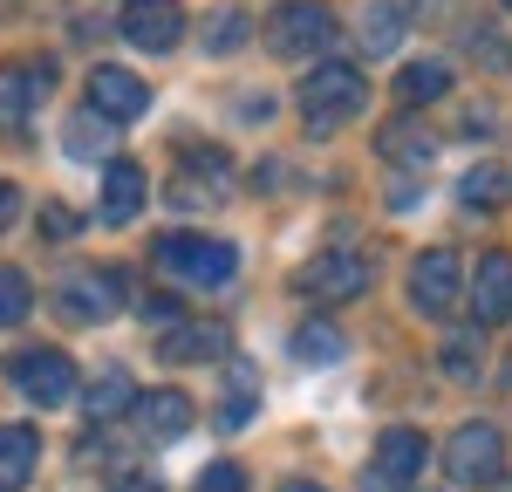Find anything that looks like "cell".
<instances>
[{
    "mask_svg": "<svg viewBox=\"0 0 512 492\" xmlns=\"http://www.w3.org/2000/svg\"><path fill=\"white\" fill-rule=\"evenodd\" d=\"M280 492H321V486H308V479H294V486H280Z\"/></svg>",
    "mask_w": 512,
    "mask_h": 492,
    "instance_id": "cell-34",
    "label": "cell"
},
{
    "mask_svg": "<svg viewBox=\"0 0 512 492\" xmlns=\"http://www.w3.org/2000/svg\"><path fill=\"white\" fill-rule=\"evenodd\" d=\"M130 404H137V383H130L123 369H103V376L89 383V397H82V417H89V424H117V417H130Z\"/></svg>",
    "mask_w": 512,
    "mask_h": 492,
    "instance_id": "cell-21",
    "label": "cell"
},
{
    "mask_svg": "<svg viewBox=\"0 0 512 492\" xmlns=\"http://www.w3.org/2000/svg\"><path fill=\"white\" fill-rule=\"evenodd\" d=\"M403 0H376L369 14H362V55H390L396 41H403Z\"/></svg>",
    "mask_w": 512,
    "mask_h": 492,
    "instance_id": "cell-25",
    "label": "cell"
},
{
    "mask_svg": "<svg viewBox=\"0 0 512 492\" xmlns=\"http://www.w3.org/2000/svg\"><path fill=\"white\" fill-rule=\"evenodd\" d=\"M192 492H246V465H233V458H219V465H205L198 472Z\"/></svg>",
    "mask_w": 512,
    "mask_h": 492,
    "instance_id": "cell-30",
    "label": "cell"
},
{
    "mask_svg": "<svg viewBox=\"0 0 512 492\" xmlns=\"http://www.w3.org/2000/svg\"><path fill=\"white\" fill-rule=\"evenodd\" d=\"M362 103H369V76L355 62H321L301 82V130L308 137H335L342 123L362 117Z\"/></svg>",
    "mask_w": 512,
    "mask_h": 492,
    "instance_id": "cell-1",
    "label": "cell"
},
{
    "mask_svg": "<svg viewBox=\"0 0 512 492\" xmlns=\"http://www.w3.org/2000/svg\"><path fill=\"white\" fill-rule=\"evenodd\" d=\"M192 417L198 410L185 390H137V404H130V424H137L144 445H178L192 431Z\"/></svg>",
    "mask_w": 512,
    "mask_h": 492,
    "instance_id": "cell-10",
    "label": "cell"
},
{
    "mask_svg": "<svg viewBox=\"0 0 512 492\" xmlns=\"http://www.w3.org/2000/svg\"><path fill=\"white\" fill-rule=\"evenodd\" d=\"M117 308H123L117 274H69L62 281V315L69 322H110Z\"/></svg>",
    "mask_w": 512,
    "mask_h": 492,
    "instance_id": "cell-16",
    "label": "cell"
},
{
    "mask_svg": "<svg viewBox=\"0 0 512 492\" xmlns=\"http://www.w3.org/2000/svg\"><path fill=\"white\" fill-rule=\"evenodd\" d=\"M424 431H410V424H390L376 451H369V465H362V492H417V472H424Z\"/></svg>",
    "mask_w": 512,
    "mask_h": 492,
    "instance_id": "cell-4",
    "label": "cell"
},
{
    "mask_svg": "<svg viewBox=\"0 0 512 492\" xmlns=\"http://www.w3.org/2000/svg\"><path fill=\"white\" fill-rule=\"evenodd\" d=\"M14 219H21V192H14V185H7V178H0V233H7V226H14Z\"/></svg>",
    "mask_w": 512,
    "mask_h": 492,
    "instance_id": "cell-33",
    "label": "cell"
},
{
    "mask_svg": "<svg viewBox=\"0 0 512 492\" xmlns=\"http://www.w3.org/2000/svg\"><path fill=\"white\" fill-rule=\"evenodd\" d=\"M512 315V253H478L472 267V322L492 328Z\"/></svg>",
    "mask_w": 512,
    "mask_h": 492,
    "instance_id": "cell-15",
    "label": "cell"
},
{
    "mask_svg": "<svg viewBox=\"0 0 512 492\" xmlns=\"http://www.w3.org/2000/svg\"><path fill=\"white\" fill-rule=\"evenodd\" d=\"M233 192V164L219 151H185L178 178H171V205H219Z\"/></svg>",
    "mask_w": 512,
    "mask_h": 492,
    "instance_id": "cell-13",
    "label": "cell"
},
{
    "mask_svg": "<svg viewBox=\"0 0 512 492\" xmlns=\"http://www.w3.org/2000/svg\"><path fill=\"white\" fill-rule=\"evenodd\" d=\"M369 281H376V267H369L362 253H315V260L294 274V294H308L315 308H342L355 294H369Z\"/></svg>",
    "mask_w": 512,
    "mask_h": 492,
    "instance_id": "cell-6",
    "label": "cell"
},
{
    "mask_svg": "<svg viewBox=\"0 0 512 492\" xmlns=\"http://www.w3.org/2000/svg\"><path fill=\"white\" fill-rule=\"evenodd\" d=\"M260 35H267V48L280 62H301V55H328L342 41V14L328 0H287V7H274V21Z\"/></svg>",
    "mask_w": 512,
    "mask_h": 492,
    "instance_id": "cell-2",
    "label": "cell"
},
{
    "mask_svg": "<svg viewBox=\"0 0 512 492\" xmlns=\"http://www.w3.org/2000/svg\"><path fill=\"white\" fill-rule=\"evenodd\" d=\"M137 315H144V322L178 328V301H171V294H144V301H137Z\"/></svg>",
    "mask_w": 512,
    "mask_h": 492,
    "instance_id": "cell-31",
    "label": "cell"
},
{
    "mask_svg": "<svg viewBox=\"0 0 512 492\" xmlns=\"http://www.w3.org/2000/svg\"><path fill=\"white\" fill-rule=\"evenodd\" d=\"M506 7H512V0H506Z\"/></svg>",
    "mask_w": 512,
    "mask_h": 492,
    "instance_id": "cell-35",
    "label": "cell"
},
{
    "mask_svg": "<svg viewBox=\"0 0 512 492\" xmlns=\"http://www.w3.org/2000/svg\"><path fill=\"white\" fill-rule=\"evenodd\" d=\"M89 110H96L103 123H137L144 110H151V89H144V76L103 62V69H89Z\"/></svg>",
    "mask_w": 512,
    "mask_h": 492,
    "instance_id": "cell-12",
    "label": "cell"
},
{
    "mask_svg": "<svg viewBox=\"0 0 512 492\" xmlns=\"http://www.w3.org/2000/svg\"><path fill=\"white\" fill-rule=\"evenodd\" d=\"M376 151H383L390 164H431V158H437V130H424V123H417L410 110H403L396 123H383Z\"/></svg>",
    "mask_w": 512,
    "mask_h": 492,
    "instance_id": "cell-19",
    "label": "cell"
},
{
    "mask_svg": "<svg viewBox=\"0 0 512 492\" xmlns=\"http://www.w3.org/2000/svg\"><path fill=\"white\" fill-rule=\"evenodd\" d=\"M144 164H130V158H110V171H103V226H130L137 212H144Z\"/></svg>",
    "mask_w": 512,
    "mask_h": 492,
    "instance_id": "cell-17",
    "label": "cell"
},
{
    "mask_svg": "<svg viewBox=\"0 0 512 492\" xmlns=\"http://www.w3.org/2000/svg\"><path fill=\"white\" fill-rule=\"evenodd\" d=\"M233 356V328L226 322H178L164 328L158 363H226Z\"/></svg>",
    "mask_w": 512,
    "mask_h": 492,
    "instance_id": "cell-14",
    "label": "cell"
},
{
    "mask_svg": "<svg viewBox=\"0 0 512 492\" xmlns=\"http://www.w3.org/2000/svg\"><path fill=\"white\" fill-rule=\"evenodd\" d=\"M41 465V438L35 424H0V492H21Z\"/></svg>",
    "mask_w": 512,
    "mask_h": 492,
    "instance_id": "cell-18",
    "label": "cell"
},
{
    "mask_svg": "<svg viewBox=\"0 0 512 492\" xmlns=\"http://www.w3.org/2000/svg\"><path fill=\"white\" fill-rule=\"evenodd\" d=\"M28 308H35V287H28V274H21V267H0V328H14Z\"/></svg>",
    "mask_w": 512,
    "mask_h": 492,
    "instance_id": "cell-28",
    "label": "cell"
},
{
    "mask_svg": "<svg viewBox=\"0 0 512 492\" xmlns=\"http://www.w3.org/2000/svg\"><path fill=\"white\" fill-rule=\"evenodd\" d=\"M294 356H301V363H315V369H321V363H342V356H349V335L315 315V322L294 328Z\"/></svg>",
    "mask_w": 512,
    "mask_h": 492,
    "instance_id": "cell-24",
    "label": "cell"
},
{
    "mask_svg": "<svg viewBox=\"0 0 512 492\" xmlns=\"http://www.w3.org/2000/svg\"><path fill=\"white\" fill-rule=\"evenodd\" d=\"M48 82H55V62H0V130H21V123L41 110V96H48Z\"/></svg>",
    "mask_w": 512,
    "mask_h": 492,
    "instance_id": "cell-11",
    "label": "cell"
},
{
    "mask_svg": "<svg viewBox=\"0 0 512 492\" xmlns=\"http://www.w3.org/2000/svg\"><path fill=\"white\" fill-rule=\"evenodd\" d=\"M7 376H14V390L35 397L41 410H55V404L76 397V363H69L62 349H21V356L7 363Z\"/></svg>",
    "mask_w": 512,
    "mask_h": 492,
    "instance_id": "cell-8",
    "label": "cell"
},
{
    "mask_svg": "<svg viewBox=\"0 0 512 492\" xmlns=\"http://www.w3.org/2000/svg\"><path fill=\"white\" fill-rule=\"evenodd\" d=\"M246 35H253V21H246L239 7H219V14L198 21V48H205V55H233Z\"/></svg>",
    "mask_w": 512,
    "mask_h": 492,
    "instance_id": "cell-26",
    "label": "cell"
},
{
    "mask_svg": "<svg viewBox=\"0 0 512 492\" xmlns=\"http://www.w3.org/2000/svg\"><path fill=\"white\" fill-rule=\"evenodd\" d=\"M253 410H260V390L246 383V369L233 376V397L219 404V431H239V424H253Z\"/></svg>",
    "mask_w": 512,
    "mask_h": 492,
    "instance_id": "cell-29",
    "label": "cell"
},
{
    "mask_svg": "<svg viewBox=\"0 0 512 492\" xmlns=\"http://www.w3.org/2000/svg\"><path fill=\"white\" fill-rule=\"evenodd\" d=\"M110 492H164V486L151 472H130V465H123V472H110Z\"/></svg>",
    "mask_w": 512,
    "mask_h": 492,
    "instance_id": "cell-32",
    "label": "cell"
},
{
    "mask_svg": "<svg viewBox=\"0 0 512 492\" xmlns=\"http://www.w3.org/2000/svg\"><path fill=\"white\" fill-rule=\"evenodd\" d=\"M158 267L171 281H192V287H219L239 274V253L233 240H198V233H164L158 240Z\"/></svg>",
    "mask_w": 512,
    "mask_h": 492,
    "instance_id": "cell-3",
    "label": "cell"
},
{
    "mask_svg": "<svg viewBox=\"0 0 512 492\" xmlns=\"http://www.w3.org/2000/svg\"><path fill=\"white\" fill-rule=\"evenodd\" d=\"M478 363H485V349H478V328H458V335L444 342V376H451V383H472Z\"/></svg>",
    "mask_w": 512,
    "mask_h": 492,
    "instance_id": "cell-27",
    "label": "cell"
},
{
    "mask_svg": "<svg viewBox=\"0 0 512 492\" xmlns=\"http://www.w3.org/2000/svg\"><path fill=\"white\" fill-rule=\"evenodd\" d=\"M506 192H512V171H506V164H472V171L458 178V199L472 205V212H499Z\"/></svg>",
    "mask_w": 512,
    "mask_h": 492,
    "instance_id": "cell-22",
    "label": "cell"
},
{
    "mask_svg": "<svg viewBox=\"0 0 512 492\" xmlns=\"http://www.w3.org/2000/svg\"><path fill=\"white\" fill-rule=\"evenodd\" d=\"M458 294H465V260H458L451 246L417 253V267H410V308H417L424 322H444V315L458 308Z\"/></svg>",
    "mask_w": 512,
    "mask_h": 492,
    "instance_id": "cell-7",
    "label": "cell"
},
{
    "mask_svg": "<svg viewBox=\"0 0 512 492\" xmlns=\"http://www.w3.org/2000/svg\"><path fill=\"white\" fill-rule=\"evenodd\" d=\"M117 35L130 41V48H144V55H171L192 28H185V7H178V0H130Z\"/></svg>",
    "mask_w": 512,
    "mask_h": 492,
    "instance_id": "cell-9",
    "label": "cell"
},
{
    "mask_svg": "<svg viewBox=\"0 0 512 492\" xmlns=\"http://www.w3.org/2000/svg\"><path fill=\"white\" fill-rule=\"evenodd\" d=\"M396 96H403V110H424L437 96H451V62H437V55H417V62H403V76H396Z\"/></svg>",
    "mask_w": 512,
    "mask_h": 492,
    "instance_id": "cell-20",
    "label": "cell"
},
{
    "mask_svg": "<svg viewBox=\"0 0 512 492\" xmlns=\"http://www.w3.org/2000/svg\"><path fill=\"white\" fill-rule=\"evenodd\" d=\"M62 144H69V158H110V144H117V123H103L96 110H76L69 130H62Z\"/></svg>",
    "mask_w": 512,
    "mask_h": 492,
    "instance_id": "cell-23",
    "label": "cell"
},
{
    "mask_svg": "<svg viewBox=\"0 0 512 492\" xmlns=\"http://www.w3.org/2000/svg\"><path fill=\"white\" fill-rule=\"evenodd\" d=\"M506 472V438L492 424H458L444 438V479L451 486H499Z\"/></svg>",
    "mask_w": 512,
    "mask_h": 492,
    "instance_id": "cell-5",
    "label": "cell"
}]
</instances>
